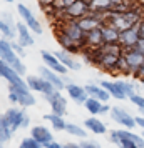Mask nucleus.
Instances as JSON below:
<instances>
[{"label":"nucleus","mask_w":144,"mask_h":148,"mask_svg":"<svg viewBox=\"0 0 144 148\" xmlns=\"http://www.w3.org/2000/svg\"><path fill=\"white\" fill-rule=\"evenodd\" d=\"M0 127L12 128V132H17L22 128H30V116L25 113V110L22 107H10L0 116Z\"/></svg>","instance_id":"f257e3e1"},{"label":"nucleus","mask_w":144,"mask_h":148,"mask_svg":"<svg viewBox=\"0 0 144 148\" xmlns=\"http://www.w3.org/2000/svg\"><path fill=\"white\" fill-rule=\"evenodd\" d=\"M0 57H2V60L7 62L19 75H22V77L27 75V68L24 65L22 58L15 53V50L12 48V42L7 40V38H2L0 40Z\"/></svg>","instance_id":"f03ea898"},{"label":"nucleus","mask_w":144,"mask_h":148,"mask_svg":"<svg viewBox=\"0 0 144 148\" xmlns=\"http://www.w3.org/2000/svg\"><path fill=\"white\" fill-rule=\"evenodd\" d=\"M109 116L114 120V123H117L119 127L126 128V130H132V128L137 127L136 115H132L129 110H126L124 107H112Z\"/></svg>","instance_id":"7ed1b4c3"},{"label":"nucleus","mask_w":144,"mask_h":148,"mask_svg":"<svg viewBox=\"0 0 144 148\" xmlns=\"http://www.w3.org/2000/svg\"><path fill=\"white\" fill-rule=\"evenodd\" d=\"M89 12H90V3L87 0H76L70 7L64 10L61 20H81L82 17L89 15Z\"/></svg>","instance_id":"20e7f679"},{"label":"nucleus","mask_w":144,"mask_h":148,"mask_svg":"<svg viewBox=\"0 0 144 148\" xmlns=\"http://www.w3.org/2000/svg\"><path fill=\"white\" fill-rule=\"evenodd\" d=\"M25 82H27L29 88L32 92H40L44 97H50L52 93H55L57 90L52 83H49L44 77L40 75H25Z\"/></svg>","instance_id":"39448f33"},{"label":"nucleus","mask_w":144,"mask_h":148,"mask_svg":"<svg viewBox=\"0 0 144 148\" xmlns=\"http://www.w3.org/2000/svg\"><path fill=\"white\" fill-rule=\"evenodd\" d=\"M0 75H2L3 80H7L8 85H25L27 83L25 82V77L19 75L7 62L2 60V58H0Z\"/></svg>","instance_id":"423d86ee"},{"label":"nucleus","mask_w":144,"mask_h":148,"mask_svg":"<svg viewBox=\"0 0 144 148\" xmlns=\"http://www.w3.org/2000/svg\"><path fill=\"white\" fill-rule=\"evenodd\" d=\"M39 75L44 77L49 83H52V85L55 87V90H59V92L65 90V85H67V83H65V80H64V75L57 73V72H54V70H50V68L45 67V65H42V67L39 68Z\"/></svg>","instance_id":"0eeeda50"},{"label":"nucleus","mask_w":144,"mask_h":148,"mask_svg":"<svg viewBox=\"0 0 144 148\" xmlns=\"http://www.w3.org/2000/svg\"><path fill=\"white\" fill-rule=\"evenodd\" d=\"M44 98L49 101L52 113L61 115V116H65V113H67V98L62 97V93L59 92V90H57L55 93H52L50 97H44Z\"/></svg>","instance_id":"6e6552de"},{"label":"nucleus","mask_w":144,"mask_h":148,"mask_svg":"<svg viewBox=\"0 0 144 148\" xmlns=\"http://www.w3.org/2000/svg\"><path fill=\"white\" fill-rule=\"evenodd\" d=\"M30 136H32L35 141H39L44 148L47 147L49 143L54 141L52 132H50L47 127H42V125H34V127H30Z\"/></svg>","instance_id":"1a4fd4ad"},{"label":"nucleus","mask_w":144,"mask_h":148,"mask_svg":"<svg viewBox=\"0 0 144 148\" xmlns=\"http://www.w3.org/2000/svg\"><path fill=\"white\" fill-rule=\"evenodd\" d=\"M40 57H42V62H44L45 67H49L50 70H54V72H57V73H61V75H67V72H69L67 67L62 65V62L55 57V53H50L47 50H40Z\"/></svg>","instance_id":"9d476101"},{"label":"nucleus","mask_w":144,"mask_h":148,"mask_svg":"<svg viewBox=\"0 0 144 148\" xmlns=\"http://www.w3.org/2000/svg\"><path fill=\"white\" fill-rule=\"evenodd\" d=\"M141 40L139 37V32H137V27H132V28H127L119 34V43L122 45L124 50H131V48H136L137 42Z\"/></svg>","instance_id":"9b49d317"},{"label":"nucleus","mask_w":144,"mask_h":148,"mask_svg":"<svg viewBox=\"0 0 144 148\" xmlns=\"http://www.w3.org/2000/svg\"><path fill=\"white\" fill-rule=\"evenodd\" d=\"M65 92H67L69 98H72L77 105H84L87 101V98H89V95L86 92V87H81V85H77L74 82L65 85Z\"/></svg>","instance_id":"f8f14e48"},{"label":"nucleus","mask_w":144,"mask_h":148,"mask_svg":"<svg viewBox=\"0 0 144 148\" xmlns=\"http://www.w3.org/2000/svg\"><path fill=\"white\" fill-rule=\"evenodd\" d=\"M124 58L129 65V70H131V75H134L141 68V65L144 63V55L136 50V48H131V50H124Z\"/></svg>","instance_id":"ddd939ff"},{"label":"nucleus","mask_w":144,"mask_h":148,"mask_svg":"<svg viewBox=\"0 0 144 148\" xmlns=\"http://www.w3.org/2000/svg\"><path fill=\"white\" fill-rule=\"evenodd\" d=\"M0 32L3 35V38L14 42V38L17 37V25L14 23L12 14H3L2 15V22H0Z\"/></svg>","instance_id":"4468645a"},{"label":"nucleus","mask_w":144,"mask_h":148,"mask_svg":"<svg viewBox=\"0 0 144 148\" xmlns=\"http://www.w3.org/2000/svg\"><path fill=\"white\" fill-rule=\"evenodd\" d=\"M55 40L59 42V45H61L62 50H67L69 53L76 55V53H81L82 52V48L79 47V43L76 40H72L69 35L62 34V32H55Z\"/></svg>","instance_id":"2eb2a0df"},{"label":"nucleus","mask_w":144,"mask_h":148,"mask_svg":"<svg viewBox=\"0 0 144 148\" xmlns=\"http://www.w3.org/2000/svg\"><path fill=\"white\" fill-rule=\"evenodd\" d=\"M34 32L30 30V28L25 25V23H22V22H19L17 23V42L20 43L22 47H32L35 43V40H34Z\"/></svg>","instance_id":"dca6fc26"},{"label":"nucleus","mask_w":144,"mask_h":148,"mask_svg":"<svg viewBox=\"0 0 144 148\" xmlns=\"http://www.w3.org/2000/svg\"><path fill=\"white\" fill-rule=\"evenodd\" d=\"M109 138H111V143H114L117 148H137L136 143L122 133V130H111Z\"/></svg>","instance_id":"f3484780"},{"label":"nucleus","mask_w":144,"mask_h":148,"mask_svg":"<svg viewBox=\"0 0 144 148\" xmlns=\"http://www.w3.org/2000/svg\"><path fill=\"white\" fill-rule=\"evenodd\" d=\"M55 57L62 62L64 67H67V70H74V72H77V70L82 68V63L77 62L76 58H74V55L69 53L67 50H57V52H55Z\"/></svg>","instance_id":"a211bd4d"},{"label":"nucleus","mask_w":144,"mask_h":148,"mask_svg":"<svg viewBox=\"0 0 144 148\" xmlns=\"http://www.w3.org/2000/svg\"><path fill=\"white\" fill-rule=\"evenodd\" d=\"M86 92H87V95H89L90 98L101 100L102 103H107L109 98H111L109 92H107L106 88H102L101 85H96V83H87V85H86Z\"/></svg>","instance_id":"6ab92c4d"},{"label":"nucleus","mask_w":144,"mask_h":148,"mask_svg":"<svg viewBox=\"0 0 144 148\" xmlns=\"http://www.w3.org/2000/svg\"><path fill=\"white\" fill-rule=\"evenodd\" d=\"M99 85L109 92L111 98H116V100H126V98H127V97H126V93L122 92V88L119 87L117 80L116 82H112V80H102Z\"/></svg>","instance_id":"aec40b11"},{"label":"nucleus","mask_w":144,"mask_h":148,"mask_svg":"<svg viewBox=\"0 0 144 148\" xmlns=\"http://www.w3.org/2000/svg\"><path fill=\"white\" fill-rule=\"evenodd\" d=\"M84 127L87 128L89 132H92L94 135L107 133V127H106L99 118H96V116H89V118H86V120H84Z\"/></svg>","instance_id":"412c9836"},{"label":"nucleus","mask_w":144,"mask_h":148,"mask_svg":"<svg viewBox=\"0 0 144 148\" xmlns=\"http://www.w3.org/2000/svg\"><path fill=\"white\" fill-rule=\"evenodd\" d=\"M86 40H87V47L89 48H99L104 45V40H102V32H101V27L99 28H94L86 34Z\"/></svg>","instance_id":"4be33fe9"},{"label":"nucleus","mask_w":144,"mask_h":148,"mask_svg":"<svg viewBox=\"0 0 144 148\" xmlns=\"http://www.w3.org/2000/svg\"><path fill=\"white\" fill-rule=\"evenodd\" d=\"M101 32H102V40L104 43H117L119 42V30L109 25V23H106V25H101Z\"/></svg>","instance_id":"5701e85b"},{"label":"nucleus","mask_w":144,"mask_h":148,"mask_svg":"<svg viewBox=\"0 0 144 148\" xmlns=\"http://www.w3.org/2000/svg\"><path fill=\"white\" fill-rule=\"evenodd\" d=\"M44 120L50 123V127L57 130V132H65V127H67V121L64 120V116L61 115H55V113H49L44 115Z\"/></svg>","instance_id":"b1692460"},{"label":"nucleus","mask_w":144,"mask_h":148,"mask_svg":"<svg viewBox=\"0 0 144 148\" xmlns=\"http://www.w3.org/2000/svg\"><path fill=\"white\" fill-rule=\"evenodd\" d=\"M65 132H67L70 136H76V138H81V140H86L87 138V128L81 127L77 123H69L67 121V127H65Z\"/></svg>","instance_id":"393cba45"},{"label":"nucleus","mask_w":144,"mask_h":148,"mask_svg":"<svg viewBox=\"0 0 144 148\" xmlns=\"http://www.w3.org/2000/svg\"><path fill=\"white\" fill-rule=\"evenodd\" d=\"M84 107L87 108V112L90 115H102V108H104V103L101 100H96V98H87V101L84 103Z\"/></svg>","instance_id":"a878e982"},{"label":"nucleus","mask_w":144,"mask_h":148,"mask_svg":"<svg viewBox=\"0 0 144 148\" xmlns=\"http://www.w3.org/2000/svg\"><path fill=\"white\" fill-rule=\"evenodd\" d=\"M117 83H119V87L122 88V92L126 93L127 98H131L132 95H136V87H134V83H131V82H127V80H117Z\"/></svg>","instance_id":"bb28decb"},{"label":"nucleus","mask_w":144,"mask_h":148,"mask_svg":"<svg viewBox=\"0 0 144 148\" xmlns=\"http://www.w3.org/2000/svg\"><path fill=\"white\" fill-rule=\"evenodd\" d=\"M17 12H19V15H20V18L24 22H29L32 17H34L32 10H30L27 5H24V3H17Z\"/></svg>","instance_id":"cd10ccee"},{"label":"nucleus","mask_w":144,"mask_h":148,"mask_svg":"<svg viewBox=\"0 0 144 148\" xmlns=\"http://www.w3.org/2000/svg\"><path fill=\"white\" fill-rule=\"evenodd\" d=\"M19 148H44V147H42L39 141H35L34 138L29 135V136H25V138H22V140H20Z\"/></svg>","instance_id":"c85d7f7f"},{"label":"nucleus","mask_w":144,"mask_h":148,"mask_svg":"<svg viewBox=\"0 0 144 148\" xmlns=\"http://www.w3.org/2000/svg\"><path fill=\"white\" fill-rule=\"evenodd\" d=\"M24 23H25V25H27V27L30 28V30H32V32H34L35 35H40L42 32H44V30H42V25H40V22L37 20L35 17H32V18H30L29 22H24Z\"/></svg>","instance_id":"c756f323"},{"label":"nucleus","mask_w":144,"mask_h":148,"mask_svg":"<svg viewBox=\"0 0 144 148\" xmlns=\"http://www.w3.org/2000/svg\"><path fill=\"white\" fill-rule=\"evenodd\" d=\"M12 128H7V127H0V143H8L10 138H12Z\"/></svg>","instance_id":"7c9ffc66"},{"label":"nucleus","mask_w":144,"mask_h":148,"mask_svg":"<svg viewBox=\"0 0 144 148\" xmlns=\"http://www.w3.org/2000/svg\"><path fill=\"white\" fill-rule=\"evenodd\" d=\"M79 145L82 148H101V143L96 140H89V138H86V140L79 141Z\"/></svg>","instance_id":"2f4dec72"},{"label":"nucleus","mask_w":144,"mask_h":148,"mask_svg":"<svg viewBox=\"0 0 144 148\" xmlns=\"http://www.w3.org/2000/svg\"><path fill=\"white\" fill-rule=\"evenodd\" d=\"M129 100H131V103H132V105H136L137 108H144V97H143V95L136 93V95H132Z\"/></svg>","instance_id":"473e14b6"},{"label":"nucleus","mask_w":144,"mask_h":148,"mask_svg":"<svg viewBox=\"0 0 144 148\" xmlns=\"http://www.w3.org/2000/svg\"><path fill=\"white\" fill-rule=\"evenodd\" d=\"M12 48H14L15 50V53L19 55V57H20V58H24V57H25V50H24V48L25 47H22L20 43H19V42H12Z\"/></svg>","instance_id":"72a5a7b5"},{"label":"nucleus","mask_w":144,"mask_h":148,"mask_svg":"<svg viewBox=\"0 0 144 148\" xmlns=\"http://www.w3.org/2000/svg\"><path fill=\"white\" fill-rule=\"evenodd\" d=\"M136 27H137V32H139V37H141V38H144V17L136 23Z\"/></svg>","instance_id":"f704fd0d"},{"label":"nucleus","mask_w":144,"mask_h":148,"mask_svg":"<svg viewBox=\"0 0 144 148\" xmlns=\"http://www.w3.org/2000/svg\"><path fill=\"white\" fill-rule=\"evenodd\" d=\"M134 77H136L137 80H141V82H144V63L141 65V68L137 70L136 73H134Z\"/></svg>","instance_id":"c9c22d12"},{"label":"nucleus","mask_w":144,"mask_h":148,"mask_svg":"<svg viewBox=\"0 0 144 148\" xmlns=\"http://www.w3.org/2000/svg\"><path fill=\"white\" fill-rule=\"evenodd\" d=\"M136 123L139 128H143L144 130V116H141V115H136Z\"/></svg>","instance_id":"e433bc0d"},{"label":"nucleus","mask_w":144,"mask_h":148,"mask_svg":"<svg viewBox=\"0 0 144 148\" xmlns=\"http://www.w3.org/2000/svg\"><path fill=\"white\" fill-rule=\"evenodd\" d=\"M45 148H64V145H62L61 141H52V143H49Z\"/></svg>","instance_id":"4c0bfd02"},{"label":"nucleus","mask_w":144,"mask_h":148,"mask_svg":"<svg viewBox=\"0 0 144 148\" xmlns=\"http://www.w3.org/2000/svg\"><path fill=\"white\" fill-rule=\"evenodd\" d=\"M136 50H139L141 53L144 55V38H141V40L137 42V45H136Z\"/></svg>","instance_id":"58836bf2"},{"label":"nucleus","mask_w":144,"mask_h":148,"mask_svg":"<svg viewBox=\"0 0 144 148\" xmlns=\"http://www.w3.org/2000/svg\"><path fill=\"white\" fill-rule=\"evenodd\" d=\"M37 2H39L40 7H47V5H52L54 3V0H37Z\"/></svg>","instance_id":"ea45409f"},{"label":"nucleus","mask_w":144,"mask_h":148,"mask_svg":"<svg viewBox=\"0 0 144 148\" xmlns=\"http://www.w3.org/2000/svg\"><path fill=\"white\" fill-rule=\"evenodd\" d=\"M64 148H82L79 143H64Z\"/></svg>","instance_id":"a19ab883"},{"label":"nucleus","mask_w":144,"mask_h":148,"mask_svg":"<svg viewBox=\"0 0 144 148\" xmlns=\"http://www.w3.org/2000/svg\"><path fill=\"white\" fill-rule=\"evenodd\" d=\"M139 115H141V116H144V108H139Z\"/></svg>","instance_id":"79ce46f5"},{"label":"nucleus","mask_w":144,"mask_h":148,"mask_svg":"<svg viewBox=\"0 0 144 148\" xmlns=\"http://www.w3.org/2000/svg\"><path fill=\"white\" fill-rule=\"evenodd\" d=\"M5 2H8V3H12V2H14V0H5Z\"/></svg>","instance_id":"37998d69"},{"label":"nucleus","mask_w":144,"mask_h":148,"mask_svg":"<svg viewBox=\"0 0 144 148\" xmlns=\"http://www.w3.org/2000/svg\"><path fill=\"white\" fill-rule=\"evenodd\" d=\"M143 135H144V133H143Z\"/></svg>","instance_id":"c03bdc74"}]
</instances>
